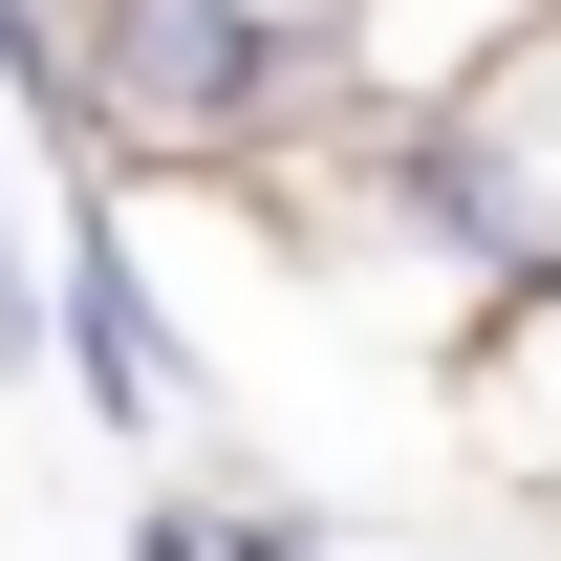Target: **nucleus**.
<instances>
[{
	"label": "nucleus",
	"instance_id": "obj_1",
	"mask_svg": "<svg viewBox=\"0 0 561 561\" xmlns=\"http://www.w3.org/2000/svg\"><path fill=\"white\" fill-rule=\"evenodd\" d=\"M87 22V173L108 195H260L280 130H302V44H280L260 0H66Z\"/></svg>",
	"mask_w": 561,
	"mask_h": 561
},
{
	"label": "nucleus",
	"instance_id": "obj_2",
	"mask_svg": "<svg viewBox=\"0 0 561 561\" xmlns=\"http://www.w3.org/2000/svg\"><path fill=\"white\" fill-rule=\"evenodd\" d=\"M346 280H432L454 324L518 302V280H561V22L476 87V108H432V130L367 173V260Z\"/></svg>",
	"mask_w": 561,
	"mask_h": 561
},
{
	"label": "nucleus",
	"instance_id": "obj_3",
	"mask_svg": "<svg viewBox=\"0 0 561 561\" xmlns=\"http://www.w3.org/2000/svg\"><path fill=\"white\" fill-rule=\"evenodd\" d=\"M151 195H108V173H66L44 195V367L87 389V432L108 454H151V432H195V346H173V302H151Z\"/></svg>",
	"mask_w": 561,
	"mask_h": 561
},
{
	"label": "nucleus",
	"instance_id": "obj_4",
	"mask_svg": "<svg viewBox=\"0 0 561 561\" xmlns=\"http://www.w3.org/2000/svg\"><path fill=\"white\" fill-rule=\"evenodd\" d=\"M432 432H454L476 496L561 518V280H518V302H476V324L432 346Z\"/></svg>",
	"mask_w": 561,
	"mask_h": 561
},
{
	"label": "nucleus",
	"instance_id": "obj_5",
	"mask_svg": "<svg viewBox=\"0 0 561 561\" xmlns=\"http://www.w3.org/2000/svg\"><path fill=\"white\" fill-rule=\"evenodd\" d=\"M0 130L44 151V195L87 173V22L66 0H0Z\"/></svg>",
	"mask_w": 561,
	"mask_h": 561
},
{
	"label": "nucleus",
	"instance_id": "obj_6",
	"mask_svg": "<svg viewBox=\"0 0 561 561\" xmlns=\"http://www.w3.org/2000/svg\"><path fill=\"white\" fill-rule=\"evenodd\" d=\"M216 540L238 561H346V518H324L302 476H216Z\"/></svg>",
	"mask_w": 561,
	"mask_h": 561
},
{
	"label": "nucleus",
	"instance_id": "obj_7",
	"mask_svg": "<svg viewBox=\"0 0 561 561\" xmlns=\"http://www.w3.org/2000/svg\"><path fill=\"white\" fill-rule=\"evenodd\" d=\"M0 367H44V216L0 195Z\"/></svg>",
	"mask_w": 561,
	"mask_h": 561
},
{
	"label": "nucleus",
	"instance_id": "obj_8",
	"mask_svg": "<svg viewBox=\"0 0 561 561\" xmlns=\"http://www.w3.org/2000/svg\"><path fill=\"white\" fill-rule=\"evenodd\" d=\"M130 561H238V540H216V476H173V496H130Z\"/></svg>",
	"mask_w": 561,
	"mask_h": 561
}]
</instances>
